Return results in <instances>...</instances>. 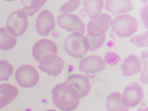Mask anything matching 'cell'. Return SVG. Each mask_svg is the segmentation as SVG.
Here are the masks:
<instances>
[{
    "label": "cell",
    "mask_w": 148,
    "mask_h": 111,
    "mask_svg": "<svg viewBox=\"0 0 148 111\" xmlns=\"http://www.w3.org/2000/svg\"><path fill=\"white\" fill-rule=\"evenodd\" d=\"M141 59H142V62H143V67H142V71H141V82L143 83L144 85H147V50L144 51L142 52L141 55Z\"/></svg>",
    "instance_id": "d4e9b609"
},
{
    "label": "cell",
    "mask_w": 148,
    "mask_h": 111,
    "mask_svg": "<svg viewBox=\"0 0 148 111\" xmlns=\"http://www.w3.org/2000/svg\"><path fill=\"white\" fill-rule=\"evenodd\" d=\"M143 62L141 56L138 54H130L122 63V72L125 77H133L140 74L142 71Z\"/></svg>",
    "instance_id": "5bb4252c"
},
{
    "label": "cell",
    "mask_w": 148,
    "mask_h": 111,
    "mask_svg": "<svg viewBox=\"0 0 148 111\" xmlns=\"http://www.w3.org/2000/svg\"><path fill=\"white\" fill-rule=\"evenodd\" d=\"M18 37L12 34L7 28H0V50L9 52L12 50L17 45Z\"/></svg>",
    "instance_id": "e0dca14e"
},
{
    "label": "cell",
    "mask_w": 148,
    "mask_h": 111,
    "mask_svg": "<svg viewBox=\"0 0 148 111\" xmlns=\"http://www.w3.org/2000/svg\"><path fill=\"white\" fill-rule=\"evenodd\" d=\"M51 99L54 106L61 111H74L81 101L79 93L66 81L53 87Z\"/></svg>",
    "instance_id": "6da1fadb"
},
{
    "label": "cell",
    "mask_w": 148,
    "mask_h": 111,
    "mask_svg": "<svg viewBox=\"0 0 148 111\" xmlns=\"http://www.w3.org/2000/svg\"><path fill=\"white\" fill-rule=\"evenodd\" d=\"M56 25V18L51 11L44 9L38 13L36 20V30L39 36L48 37L55 30Z\"/></svg>",
    "instance_id": "30bf717a"
},
{
    "label": "cell",
    "mask_w": 148,
    "mask_h": 111,
    "mask_svg": "<svg viewBox=\"0 0 148 111\" xmlns=\"http://www.w3.org/2000/svg\"><path fill=\"white\" fill-rule=\"evenodd\" d=\"M82 5L81 0H69L64 3L59 9L60 13H74Z\"/></svg>",
    "instance_id": "603a6c76"
},
{
    "label": "cell",
    "mask_w": 148,
    "mask_h": 111,
    "mask_svg": "<svg viewBox=\"0 0 148 111\" xmlns=\"http://www.w3.org/2000/svg\"><path fill=\"white\" fill-rule=\"evenodd\" d=\"M107 68L106 61L100 55L90 54L81 59L78 63V69L82 73L95 75L103 72Z\"/></svg>",
    "instance_id": "ba28073f"
},
{
    "label": "cell",
    "mask_w": 148,
    "mask_h": 111,
    "mask_svg": "<svg viewBox=\"0 0 148 111\" xmlns=\"http://www.w3.org/2000/svg\"><path fill=\"white\" fill-rule=\"evenodd\" d=\"M64 49L70 57L83 59L88 53L85 35L81 33H70L64 41Z\"/></svg>",
    "instance_id": "3957f363"
},
{
    "label": "cell",
    "mask_w": 148,
    "mask_h": 111,
    "mask_svg": "<svg viewBox=\"0 0 148 111\" xmlns=\"http://www.w3.org/2000/svg\"><path fill=\"white\" fill-rule=\"evenodd\" d=\"M86 44L89 52H95L101 48L106 41V35L102 36L100 37H90L89 36H85Z\"/></svg>",
    "instance_id": "7402d4cb"
},
{
    "label": "cell",
    "mask_w": 148,
    "mask_h": 111,
    "mask_svg": "<svg viewBox=\"0 0 148 111\" xmlns=\"http://www.w3.org/2000/svg\"><path fill=\"white\" fill-rule=\"evenodd\" d=\"M14 77L19 86L25 89H30L36 86L40 81L38 70L30 64L20 66L14 72Z\"/></svg>",
    "instance_id": "277c9868"
},
{
    "label": "cell",
    "mask_w": 148,
    "mask_h": 111,
    "mask_svg": "<svg viewBox=\"0 0 148 111\" xmlns=\"http://www.w3.org/2000/svg\"><path fill=\"white\" fill-rule=\"evenodd\" d=\"M147 13H148V6L147 5H145L141 11H140V18H141V21L143 23V25L147 29L148 27V17H147Z\"/></svg>",
    "instance_id": "484cf974"
},
{
    "label": "cell",
    "mask_w": 148,
    "mask_h": 111,
    "mask_svg": "<svg viewBox=\"0 0 148 111\" xmlns=\"http://www.w3.org/2000/svg\"><path fill=\"white\" fill-rule=\"evenodd\" d=\"M14 73V67L7 60H0V82H5Z\"/></svg>",
    "instance_id": "44dd1931"
},
{
    "label": "cell",
    "mask_w": 148,
    "mask_h": 111,
    "mask_svg": "<svg viewBox=\"0 0 148 111\" xmlns=\"http://www.w3.org/2000/svg\"><path fill=\"white\" fill-rule=\"evenodd\" d=\"M5 28L14 34L17 37L23 36L29 28V17L25 14L22 9L12 12L5 23Z\"/></svg>",
    "instance_id": "8992f818"
},
{
    "label": "cell",
    "mask_w": 148,
    "mask_h": 111,
    "mask_svg": "<svg viewBox=\"0 0 148 111\" xmlns=\"http://www.w3.org/2000/svg\"><path fill=\"white\" fill-rule=\"evenodd\" d=\"M111 29L118 37L129 38L138 30L139 21L130 13L114 16L112 19Z\"/></svg>",
    "instance_id": "7a4b0ae2"
},
{
    "label": "cell",
    "mask_w": 148,
    "mask_h": 111,
    "mask_svg": "<svg viewBox=\"0 0 148 111\" xmlns=\"http://www.w3.org/2000/svg\"><path fill=\"white\" fill-rule=\"evenodd\" d=\"M38 68L49 76L58 77L62 73L65 68V61L58 54L49 55L38 62Z\"/></svg>",
    "instance_id": "7c38bea8"
},
{
    "label": "cell",
    "mask_w": 148,
    "mask_h": 111,
    "mask_svg": "<svg viewBox=\"0 0 148 111\" xmlns=\"http://www.w3.org/2000/svg\"><path fill=\"white\" fill-rule=\"evenodd\" d=\"M58 45L49 38H43L36 41L32 47V56L37 62H40L49 55L58 54Z\"/></svg>",
    "instance_id": "8fae6325"
},
{
    "label": "cell",
    "mask_w": 148,
    "mask_h": 111,
    "mask_svg": "<svg viewBox=\"0 0 148 111\" xmlns=\"http://www.w3.org/2000/svg\"><path fill=\"white\" fill-rule=\"evenodd\" d=\"M46 111H59V110H56V109H47Z\"/></svg>",
    "instance_id": "83f0119b"
},
{
    "label": "cell",
    "mask_w": 148,
    "mask_h": 111,
    "mask_svg": "<svg viewBox=\"0 0 148 111\" xmlns=\"http://www.w3.org/2000/svg\"><path fill=\"white\" fill-rule=\"evenodd\" d=\"M106 107L107 111H130V108L123 103L122 93L114 92L106 97Z\"/></svg>",
    "instance_id": "ac0fdd59"
},
{
    "label": "cell",
    "mask_w": 148,
    "mask_h": 111,
    "mask_svg": "<svg viewBox=\"0 0 148 111\" xmlns=\"http://www.w3.org/2000/svg\"><path fill=\"white\" fill-rule=\"evenodd\" d=\"M46 0H31V1H22V11L28 17H31L37 13L41 8L46 4Z\"/></svg>",
    "instance_id": "ffe728a7"
},
{
    "label": "cell",
    "mask_w": 148,
    "mask_h": 111,
    "mask_svg": "<svg viewBox=\"0 0 148 111\" xmlns=\"http://www.w3.org/2000/svg\"><path fill=\"white\" fill-rule=\"evenodd\" d=\"M17 86L8 83L0 85V109H3L14 101L19 96Z\"/></svg>",
    "instance_id": "2e32d148"
},
{
    "label": "cell",
    "mask_w": 148,
    "mask_h": 111,
    "mask_svg": "<svg viewBox=\"0 0 148 111\" xmlns=\"http://www.w3.org/2000/svg\"><path fill=\"white\" fill-rule=\"evenodd\" d=\"M122 93L123 103L129 108H133L138 107L145 97V89L142 84L138 82H132L129 84Z\"/></svg>",
    "instance_id": "9c48e42d"
},
{
    "label": "cell",
    "mask_w": 148,
    "mask_h": 111,
    "mask_svg": "<svg viewBox=\"0 0 148 111\" xmlns=\"http://www.w3.org/2000/svg\"><path fill=\"white\" fill-rule=\"evenodd\" d=\"M134 8L130 0H106L105 1V9L110 15H122L129 13ZM107 12V13H108Z\"/></svg>",
    "instance_id": "9a60e30c"
},
{
    "label": "cell",
    "mask_w": 148,
    "mask_h": 111,
    "mask_svg": "<svg viewBox=\"0 0 148 111\" xmlns=\"http://www.w3.org/2000/svg\"><path fill=\"white\" fill-rule=\"evenodd\" d=\"M112 15L107 12H102L97 18L90 20L86 26L87 36L90 37H100L106 35L111 29Z\"/></svg>",
    "instance_id": "5b68a950"
},
{
    "label": "cell",
    "mask_w": 148,
    "mask_h": 111,
    "mask_svg": "<svg viewBox=\"0 0 148 111\" xmlns=\"http://www.w3.org/2000/svg\"><path fill=\"white\" fill-rule=\"evenodd\" d=\"M66 83L74 87L79 93L81 99L85 98L91 91V82L88 77L83 74H72L68 77L66 80Z\"/></svg>",
    "instance_id": "4fadbf2b"
},
{
    "label": "cell",
    "mask_w": 148,
    "mask_h": 111,
    "mask_svg": "<svg viewBox=\"0 0 148 111\" xmlns=\"http://www.w3.org/2000/svg\"><path fill=\"white\" fill-rule=\"evenodd\" d=\"M137 111H148V108H147V107L146 108H142L138 109Z\"/></svg>",
    "instance_id": "4316f807"
},
{
    "label": "cell",
    "mask_w": 148,
    "mask_h": 111,
    "mask_svg": "<svg viewBox=\"0 0 148 111\" xmlns=\"http://www.w3.org/2000/svg\"><path fill=\"white\" fill-rule=\"evenodd\" d=\"M56 21L60 29L70 33L84 35L86 31V25L84 20L75 13H60Z\"/></svg>",
    "instance_id": "52a82bcc"
},
{
    "label": "cell",
    "mask_w": 148,
    "mask_h": 111,
    "mask_svg": "<svg viewBox=\"0 0 148 111\" xmlns=\"http://www.w3.org/2000/svg\"><path fill=\"white\" fill-rule=\"evenodd\" d=\"M82 4L90 20L97 18L105 9V2L103 0H84Z\"/></svg>",
    "instance_id": "d6986e66"
},
{
    "label": "cell",
    "mask_w": 148,
    "mask_h": 111,
    "mask_svg": "<svg viewBox=\"0 0 148 111\" xmlns=\"http://www.w3.org/2000/svg\"><path fill=\"white\" fill-rule=\"evenodd\" d=\"M130 38V43L138 47H147L148 46V32L147 30L139 35H134Z\"/></svg>",
    "instance_id": "cb8c5ba5"
}]
</instances>
